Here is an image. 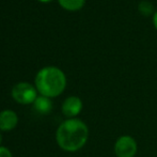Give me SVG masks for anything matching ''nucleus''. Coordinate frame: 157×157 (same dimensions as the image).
Masks as SVG:
<instances>
[{
  "instance_id": "nucleus-1",
  "label": "nucleus",
  "mask_w": 157,
  "mask_h": 157,
  "mask_svg": "<svg viewBox=\"0 0 157 157\" xmlns=\"http://www.w3.org/2000/svg\"><path fill=\"white\" fill-rule=\"evenodd\" d=\"M89 139V128L80 119H67L59 125L56 132V141L65 152L81 150Z\"/></svg>"
},
{
  "instance_id": "nucleus-2",
  "label": "nucleus",
  "mask_w": 157,
  "mask_h": 157,
  "mask_svg": "<svg viewBox=\"0 0 157 157\" xmlns=\"http://www.w3.org/2000/svg\"><path fill=\"white\" fill-rule=\"evenodd\" d=\"M35 87L41 95L49 98L59 96L66 87V77L60 68L44 67L35 77Z\"/></svg>"
},
{
  "instance_id": "nucleus-3",
  "label": "nucleus",
  "mask_w": 157,
  "mask_h": 157,
  "mask_svg": "<svg viewBox=\"0 0 157 157\" xmlns=\"http://www.w3.org/2000/svg\"><path fill=\"white\" fill-rule=\"evenodd\" d=\"M12 97L21 105H29L36 99L37 90L29 82H19L13 87Z\"/></svg>"
},
{
  "instance_id": "nucleus-4",
  "label": "nucleus",
  "mask_w": 157,
  "mask_h": 157,
  "mask_svg": "<svg viewBox=\"0 0 157 157\" xmlns=\"http://www.w3.org/2000/svg\"><path fill=\"white\" fill-rule=\"evenodd\" d=\"M113 152L117 157H135L138 152V143L134 137L122 135L114 142Z\"/></svg>"
},
{
  "instance_id": "nucleus-5",
  "label": "nucleus",
  "mask_w": 157,
  "mask_h": 157,
  "mask_svg": "<svg viewBox=\"0 0 157 157\" xmlns=\"http://www.w3.org/2000/svg\"><path fill=\"white\" fill-rule=\"evenodd\" d=\"M83 107L82 101L78 96H68L62 104V113L67 119H75L81 112Z\"/></svg>"
},
{
  "instance_id": "nucleus-6",
  "label": "nucleus",
  "mask_w": 157,
  "mask_h": 157,
  "mask_svg": "<svg viewBox=\"0 0 157 157\" xmlns=\"http://www.w3.org/2000/svg\"><path fill=\"white\" fill-rule=\"evenodd\" d=\"M18 117L16 112L11 109L2 110L0 112V130L1 132H11L17 126Z\"/></svg>"
},
{
  "instance_id": "nucleus-7",
  "label": "nucleus",
  "mask_w": 157,
  "mask_h": 157,
  "mask_svg": "<svg viewBox=\"0 0 157 157\" xmlns=\"http://www.w3.org/2000/svg\"><path fill=\"white\" fill-rule=\"evenodd\" d=\"M33 108L34 110L40 114H48L52 112V101L49 97L46 96H37L36 99L33 103Z\"/></svg>"
},
{
  "instance_id": "nucleus-8",
  "label": "nucleus",
  "mask_w": 157,
  "mask_h": 157,
  "mask_svg": "<svg viewBox=\"0 0 157 157\" xmlns=\"http://www.w3.org/2000/svg\"><path fill=\"white\" fill-rule=\"evenodd\" d=\"M86 0H59L63 9L68 11H77L80 10L85 4Z\"/></svg>"
},
{
  "instance_id": "nucleus-9",
  "label": "nucleus",
  "mask_w": 157,
  "mask_h": 157,
  "mask_svg": "<svg viewBox=\"0 0 157 157\" xmlns=\"http://www.w3.org/2000/svg\"><path fill=\"white\" fill-rule=\"evenodd\" d=\"M138 10L143 16H150V15H154L155 10H154V6L150 1L147 0H143L139 3Z\"/></svg>"
},
{
  "instance_id": "nucleus-10",
  "label": "nucleus",
  "mask_w": 157,
  "mask_h": 157,
  "mask_svg": "<svg viewBox=\"0 0 157 157\" xmlns=\"http://www.w3.org/2000/svg\"><path fill=\"white\" fill-rule=\"evenodd\" d=\"M0 157H13V155L8 147H0Z\"/></svg>"
},
{
  "instance_id": "nucleus-11",
  "label": "nucleus",
  "mask_w": 157,
  "mask_h": 157,
  "mask_svg": "<svg viewBox=\"0 0 157 157\" xmlns=\"http://www.w3.org/2000/svg\"><path fill=\"white\" fill-rule=\"evenodd\" d=\"M153 24H154V27H155L157 30V10L155 11V13H154V15H153Z\"/></svg>"
},
{
  "instance_id": "nucleus-12",
  "label": "nucleus",
  "mask_w": 157,
  "mask_h": 157,
  "mask_svg": "<svg viewBox=\"0 0 157 157\" xmlns=\"http://www.w3.org/2000/svg\"><path fill=\"white\" fill-rule=\"evenodd\" d=\"M1 142H2V136H1V132H0V147H1Z\"/></svg>"
},
{
  "instance_id": "nucleus-13",
  "label": "nucleus",
  "mask_w": 157,
  "mask_h": 157,
  "mask_svg": "<svg viewBox=\"0 0 157 157\" xmlns=\"http://www.w3.org/2000/svg\"><path fill=\"white\" fill-rule=\"evenodd\" d=\"M40 1H42V2H48V1H52V0H40Z\"/></svg>"
}]
</instances>
